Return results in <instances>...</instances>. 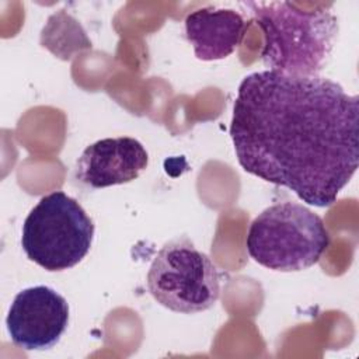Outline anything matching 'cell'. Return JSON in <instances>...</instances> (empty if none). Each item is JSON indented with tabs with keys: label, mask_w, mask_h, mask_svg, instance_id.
Returning a JSON list of instances; mask_svg holds the SVG:
<instances>
[{
	"label": "cell",
	"mask_w": 359,
	"mask_h": 359,
	"mask_svg": "<svg viewBox=\"0 0 359 359\" xmlns=\"http://www.w3.org/2000/svg\"><path fill=\"white\" fill-rule=\"evenodd\" d=\"M94 223L83 206L63 191L50 192L29 210L21 247L32 262L49 272L73 268L88 254Z\"/></svg>",
	"instance_id": "277c9868"
},
{
	"label": "cell",
	"mask_w": 359,
	"mask_h": 359,
	"mask_svg": "<svg viewBox=\"0 0 359 359\" xmlns=\"http://www.w3.org/2000/svg\"><path fill=\"white\" fill-rule=\"evenodd\" d=\"M147 164L149 154L135 137H107L83 150L76 163L74 178L100 189L136 180Z\"/></svg>",
	"instance_id": "52a82bcc"
},
{
	"label": "cell",
	"mask_w": 359,
	"mask_h": 359,
	"mask_svg": "<svg viewBox=\"0 0 359 359\" xmlns=\"http://www.w3.org/2000/svg\"><path fill=\"white\" fill-rule=\"evenodd\" d=\"M330 245L323 219L297 202L264 209L250 224L245 247L259 265L279 272H299L317 264Z\"/></svg>",
	"instance_id": "3957f363"
},
{
	"label": "cell",
	"mask_w": 359,
	"mask_h": 359,
	"mask_svg": "<svg viewBox=\"0 0 359 359\" xmlns=\"http://www.w3.org/2000/svg\"><path fill=\"white\" fill-rule=\"evenodd\" d=\"M264 31L262 62L266 70L302 77L320 76L331 59L338 20L320 6L303 10L289 1H247Z\"/></svg>",
	"instance_id": "7a4b0ae2"
},
{
	"label": "cell",
	"mask_w": 359,
	"mask_h": 359,
	"mask_svg": "<svg viewBox=\"0 0 359 359\" xmlns=\"http://www.w3.org/2000/svg\"><path fill=\"white\" fill-rule=\"evenodd\" d=\"M67 324L66 299L43 285L18 292L6 318L11 342L24 351H45L55 346Z\"/></svg>",
	"instance_id": "8992f818"
},
{
	"label": "cell",
	"mask_w": 359,
	"mask_h": 359,
	"mask_svg": "<svg viewBox=\"0 0 359 359\" xmlns=\"http://www.w3.org/2000/svg\"><path fill=\"white\" fill-rule=\"evenodd\" d=\"M245 28V20L233 8L202 7L185 18L187 39L203 62L230 56L241 43Z\"/></svg>",
	"instance_id": "ba28073f"
},
{
	"label": "cell",
	"mask_w": 359,
	"mask_h": 359,
	"mask_svg": "<svg viewBox=\"0 0 359 359\" xmlns=\"http://www.w3.org/2000/svg\"><path fill=\"white\" fill-rule=\"evenodd\" d=\"M359 98L321 77L272 70L243 79L230 136L243 170L327 208L359 164Z\"/></svg>",
	"instance_id": "6da1fadb"
},
{
	"label": "cell",
	"mask_w": 359,
	"mask_h": 359,
	"mask_svg": "<svg viewBox=\"0 0 359 359\" xmlns=\"http://www.w3.org/2000/svg\"><path fill=\"white\" fill-rule=\"evenodd\" d=\"M146 283L154 300L175 313L206 311L220 296L217 266L185 236L167 241L158 250Z\"/></svg>",
	"instance_id": "5b68a950"
}]
</instances>
